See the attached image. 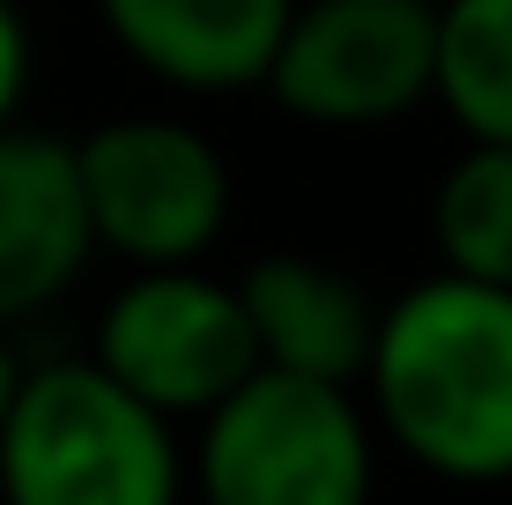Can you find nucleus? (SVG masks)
<instances>
[{
  "label": "nucleus",
  "mask_w": 512,
  "mask_h": 505,
  "mask_svg": "<svg viewBox=\"0 0 512 505\" xmlns=\"http://www.w3.org/2000/svg\"><path fill=\"white\" fill-rule=\"evenodd\" d=\"M372 424L438 483H512V290L475 275H423L379 305L364 357Z\"/></svg>",
  "instance_id": "1"
},
{
  "label": "nucleus",
  "mask_w": 512,
  "mask_h": 505,
  "mask_svg": "<svg viewBox=\"0 0 512 505\" xmlns=\"http://www.w3.org/2000/svg\"><path fill=\"white\" fill-rule=\"evenodd\" d=\"M0 505H186L179 424L97 357L38 364L0 424Z\"/></svg>",
  "instance_id": "2"
},
{
  "label": "nucleus",
  "mask_w": 512,
  "mask_h": 505,
  "mask_svg": "<svg viewBox=\"0 0 512 505\" xmlns=\"http://www.w3.org/2000/svg\"><path fill=\"white\" fill-rule=\"evenodd\" d=\"M379 424L357 387L260 364L201 416L186 491L201 505H372Z\"/></svg>",
  "instance_id": "3"
},
{
  "label": "nucleus",
  "mask_w": 512,
  "mask_h": 505,
  "mask_svg": "<svg viewBox=\"0 0 512 505\" xmlns=\"http://www.w3.org/2000/svg\"><path fill=\"white\" fill-rule=\"evenodd\" d=\"M438 82V0H297L268 90L305 127H394Z\"/></svg>",
  "instance_id": "4"
},
{
  "label": "nucleus",
  "mask_w": 512,
  "mask_h": 505,
  "mask_svg": "<svg viewBox=\"0 0 512 505\" xmlns=\"http://www.w3.org/2000/svg\"><path fill=\"white\" fill-rule=\"evenodd\" d=\"M75 171L97 246L127 268H186L231 223V171L216 142L186 119H104L75 142Z\"/></svg>",
  "instance_id": "5"
},
{
  "label": "nucleus",
  "mask_w": 512,
  "mask_h": 505,
  "mask_svg": "<svg viewBox=\"0 0 512 505\" xmlns=\"http://www.w3.org/2000/svg\"><path fill=\"white\" fill-rule=\"evenodd\" d=\"M90 357L127 394L164 409L171 424H201L223 394L260 372L238 283L208 275L201 260H186V268H134L112 290V305H104Z\"/></svg>",
  "instance_id": "6"
},
{
  "label": "nucleus",
  "mask_w": 512,
  "mask_h": 505,
  "mask_svg": "<svg viewBox=\"0 0 512 505\" xmlns=\"http://www.w3.org/2000/svg\"><path fill=\"white\" fill-rule=\"evenodd\" d=\"M97 231L82 208L75 142L38 127H0V327L45 312L90 268Z\"/></svg>",
  "instance_id": "7"
},
{
  "label": "nucleus",
  "mask_w": 512,
  "mask_h": 505,
  "mask_svg": "<svg viewBox=\"0 0 512 505\" xmlns=\"http://www.w3.org/2000/svg\"><path fill=\"white\" fill-rule=\"evenodd\" d=\"M297 0H97L112 45L171 90H260Z\"/></svg>",
  "instance_id": "8"
},
{
  "label": "nucleus",
  "mask_w": 512,
  "mask_h": 505,
  "mask_svg": "<svg viewBox=\"0 0 512 505\" xmlns=\"http://www.w3.org/2000/svg\"><path fill=\"white\" fill-rule=\"evenodd\" d=\"M238 305L253 320V350L268 372L334 379V387H357L364 379V357H372V335H379V305L334 260L260 253L238 275Z\"/></svg>",
  "instance_id": "9"
},
{
  "label": "nucleus",
  "mask_w": 512,
  "mask_h": 505,
  "mask_svg": "<svg viewBox=\"0 0 512 505\" xmlns=\"http://www.w3.org/2000/svg\"><path fill=\"white\" fill-rule=\"evenodd\" d=\"M431 97L468 142H512V0H438Z\"/></svg>",
  "instance_id": "10"
},
{
  "label": "nucleus",
  "mask_w": 512,
  "mask_h": 505,
  "mask_svg": "<svg viewBox=\"0 0 512 505\" xmlns=\"http://www.w3.org/2000/svg\"><path fill=\"white\" fill-rule=\"evenodd\" d=\"M438 268L512 290V142H468L431 186Z\"/></svg>",
  "instance_id": "11"
},
{
  "label": "nucleus",
  "mask_w": 512,
  "mask_h": 505,
  "mask_svg": "<svg viewBox=\"0 0 512 505\" xmlns=\"http://www.w3.org/2000/svg\"><path fill=\"white\" fill-rule=\"evenodd\" d=\"M23 90H30V30H23V8L0 0V127L15 119Z\"/></svg>",
  "instance_id": "12"
},
{
  "label": "nucleus",
  "mask_w": 512,
  "mask_h": 505,
  "mask_svg": "<svg viewBox=\"0 0 512 505\" xmlns=\"http://www.w3.org/2000/svg\"><path fill=\"white\" fill-rule=\"evenodd\" d=\"M15 387H23V364H15L8 335H0V424H8V409H15Z\"/></svg>",
  "instance_id": "13"
}]
</instances>
